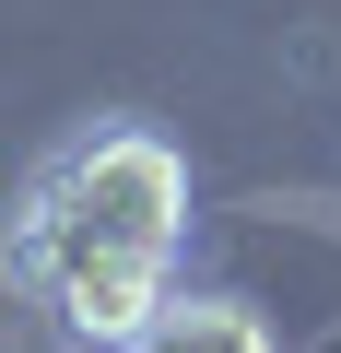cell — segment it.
Masks as SVG:
<instances>
[{
  "label": "cell",
  "mask_w": 341,
  "mask_h": 353,
  "mask_svg": "<svg viewBox=\"0 0 341 353\" xmlns=\"http://www.w3.org/2000/svg\"><path fill=\"white\" fill-rule=\"evenodd\" d=\"M24 236H71V248H141L165 259L189 236V165L177 141H153V130H83L36 189H24Z\"/></svg>",
  "instance_id": "6da1fadb"
},
{
  "label": "cell",
  "mask_w": 341,
  "mask_h": 353,
  "mask_svg": "<svg viewBox=\"0 0 341 353\" xmlns=\"http://www.w3.org/2000/svg\"><path fill=\"white\" fill-rule=\"evenodd\" d=\"M12 271L59 306V330L83 353H130L153 330V306H165V259H141V248H71V236H24L12 224Z\"/></svg>",
  "instance_id": "7a4b0ae2"
},
{
  "label": "cell",
  "mask_w": 341,
  "mask_h": 353,
  "mask_svg": "<svg viewBox=\"0 0 341 353\" xmlns=\"http://www.w3.org/2000/svg\"><path fill=\"white\" fill-rule=\"evenodd\" d=\"M130 353H271V330H259V306H236V294H189V306L165 294Z\"/></svg>",
  "instance_id": "3957f363"
}]
</instances>
